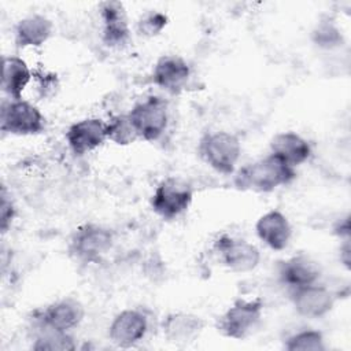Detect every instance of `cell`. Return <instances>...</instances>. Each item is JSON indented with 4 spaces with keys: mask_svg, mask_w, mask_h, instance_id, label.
<instances>
[{
    "mask_svg": "<svg viewBox=\"0 0 351 351\" xmlns=\"http://www.w3.org/2000/svg\"><path fill=\"white\" fill-rule=\"evenodd\" d=\"M241 151L239 136L228 130L207 132L197 144L199 158L214 171L223 176L234 174Z\"/></svg>",
    "mask_w": 351,
    "mask_h": 351,
    "instance_id": "cell-2",
    "label": "cell"
},
{
    "mask_svg": "<svg viewBox=\"0 0 351 351\" xmlns=\"http://www.w3.org/2000/svg\"><path fill=\"white\" fill-rule=\"evenodd\" d=\"M53 34V22L43 14H30L19 19L14 27L15 47L19 49L38 48Z\"/></svg>",
    "mask_w": 351,
    "mask_h": 351,
    "instance_id": "cell-19",
    "label": "cell"
},
{
    "mask_svg": "<svg viewBox=\"0 0 351 351\" xmlns=\"http://www.w3.org/2000/svg\"><path fill=\"white\" fill-rule=\"evenodd\" d=\"M64 137L74 156H85L107 141V125L97 117L82 118L67 128Z\"/></svg>",
    "mask_w": 351,
    "mask_h": 351,
    "instance_id": "cell-11",
    "label": "cell"
},
{
    "mask_svg": "<svg viewBox=\"0 0 351 351\" xmlns=\"http://www.w3.org/2000/svg\"><path fill=\"white\" fill-rule=\"evenodd\" d=\"M114 247V233L110 228L86 222L80 225L70 237V255L82 263H99Z\"/></svg>",
    "mask_w": 351,
    "mask_h": 351,
    "instance_id": "cell-3",
    "label": "cell"
},
{
    "mask_svg": "<svg viewBox=\"0 0 351 351\" xmlns=\"http://www.w3.org/2000/svg\"><path fill=\"white\" fill-rule=\"evenodd\" d=\"M333 234H336L340 240H348L350 239V219L348 215L339 219L333 226Z\"/></svg>",
    "mask_w": 351,
    "mask_h": 351,
    "instance_id": "cell-28",
    "label": "cell"
},
{
    "mask_svg": "<svg viewBox=\"0 0 351 351\" xmlns=\"http://www.w3.org/2000/svg\"><path fill=\"white\" fill-rule=\"evenodd\" d=\"M284 348L287 351H324L326 346L321 330L304 328L289 335L284 340Z\"/></svg>",
    "mask_w": 351,
    "mask_h": 351,
    "instance_id": "cell-23",
    "label": "cell"
},
{
    "mask_svg": "<svg viewBox=\"0 0 351 351\" xmlns=\"http://www.w3.org/2000/svg\"><path fill=\"white\" fill-rule=\"evenodd\" d=\"M169 18L166 14L158 10H148L140 15L137 21V33L143 37H155L163 32L167 26Z\"/></svg>",
    "mask_w": 351,
    "mask_h": 351,
    "instance_id": "cell-25",
    "label": "cell"
},
{
    "mask_svg": "<svg viewBox=\"0 0 351 351\" xmlns=\"http://www.w3.org/2000/svg\"><path fill=\"white\" fill-rule=\"evenodd\" d=\"M0 130L12 136H36L45 130V117L25 99H8L1 104Z\"/></svg>",
    "mask_w": 351,
    "mask_h": 351,
    "instance_id": "cell-6",
    "label": "cell"
},
{
    "mask_svg": "<svg viewBox=\"0 0 351 351\" xmlns=\"http://www.w3.org/2000/svg\"><path fill=\"white\" fill-rule=\"evenodd\" d=\"M192 200L193 189L186 181L177 177H167L156 185L149 204L158 217L165 221H173L191 207Z\"/></svg>",
    "mask_w": 351,
    "mask_h": 351,
    "instance_id": "cell-7",
    "label": "cell"
},
{
    "mask_svg": "<svg viewBox=\"0 0 351 351\" xmlns=\"http://www.w3.org/2000/svg\"><path fill=\"white\" fill-rule=\"evenodd\" d=\"M341 245H340V261L341 263L350 269V239L348 240H341Z\"/></svg>",
    "mask_w": 351,
    "mask_h": 351,
    "instance_id": "cell-29",
    "label": "cell"
},
{
    "mask_svg": "<svg viewBox=\"0 0 351 351\" xmlns=\"http://www.w3.org/2000/svg\"><path fill=\"white\" fill-rule=\"evenodd\" d=\"M75 348L77 343L71 332H58L41 328H38V333L32 344V350L34 351H73Z\"/></svg>",
    "mask_w": 351,
    "mask_h": 351,
    "instance_id": "cell-22",
    "label": "cell"
},
{
    "mask_svg": "<svg viewBox=\"0 0 351 351\" xmlns=\"http://www.w3.org/2000/svg\"><path fill=\"white\" fill-rule=\"evenodd\" d=\"M101 19V40L110 48H122L130 38V29L123 3L108 0L99 7Z\"/></svg>",
    "mask_w": 351,
    "mask_h": 351,
    "instance_id": "cell-14",
    "label": "cell"
},
{
    "mask_svg": "<svg viewBox=\"0 0 351 351\" xmlns=\"http://www.w3.org/2000/svg\"><path fill=\"white\" fill-rule=\"evenodd\" d=\"M278 280L289 289L300 288L319 281L321 269L318 263L304 254L293 255L281 261L277 267Z\"/></svg>",
    "mask_w": 351,
    "mask_h": 351,
    "instance_id": "cell-17",
    "label": "cell"
},
{
    "mask_svg": "<svg viewBox=\"0 0 351 351\" xmlns=\"http://www.w3.org/2000/svg\"><path fill=\"white\" fill-rule=\"evenodd\" d=\"M214 250L221 263L234 273L252 271L261 262V251L255 244L229 234H221L214 241Z\"/></svg>",
    "mask_w": 351,
    "mask_h": 351,
    "instance_id": "cell-9",
    "label": "cell"
},
{
    "mask_svg": "<svg viewBox=\"0 0 351 351\" xmlns=\"http://www.w3.org/2000/svg\"><path fill=\"white\" fill-rule=\"evenodd\" d=\"M85 317L84 304L71 296L58 299L33 314V324L41 329L71 332Z\"/></svg>",
    "mask_w": 351,
    "mask_h": 351,
    "instance_id": "cell-8",
    "label": "cell"
},
{
    "mask_svg": "<svg viewBox=\"0 0 351 351\" xmlns=\"http://www.w3.org/2000/svg\"><path fill=\"white\" fill-rule=\"evenodd\" d=\"M206 322L200 315L186 311L169 313L160 324L165 340L177 347H185L199 339Z\"/></svg>",
    "mask_w": 351,
    "mask_h": 351,
    "instance_id": "cell-13",
    "label": "cell"
},
{
    "mask_svg": "<svg viewBox=\"0 0 351 351\" xmlns=\"http://www.w3.org/2000/svg\"><path fill=\"white\" fill-rule=\"evenodd\" d=\"M296 177L298 173L295 167H291L273 154H269L234 171L233 182L239 191L270 193L292 184Z\"/></svg>",
    "mask_w": 351,
    "mask_h": 351,
    "instance_id": "cell-1",
    "label": "cell"
},
{
    "mask_svg": "<svg viewBox=\"0 0 351 351\" xmlns=\"http://www.w3.org/2000/svg\"><path fill=\"white\" fill-rule=\"evenodd\" d=\"M269 145L270 154L295 169L307 162L313 155V147L310 141L293 130L274 134Z\"/></svg>",
    "mask_w": 351,
    "mask_h": 351,
    "instance_id": "cell-18",
    "label": "cell"
},
{
    "mask_svg": "<svg viewBox=\"0 0 351 351\" xmlns=\"http://www.w3.org/2000/svg\"><path fill=\"white\" fill-rule=\"evenodd\" d=\"M32 78L33 73L22 58L16 55L3 56L1 89L8 99H22V93L30 84Z\"/></svg>",
    "mask_w": 351,
    "mask_h": 351,
    "instance_id": "cell-20",
    "label": "cell"
},
{
    "mask_svg": "<svg viewBox=\"0 0 351 351\" xmlns=\"http://www.w3.org/2000/svg\"><path fill=\"white\" fill-rule=\"evenodd\" d=\"M152 82L170 95H178L191 77V66L178 55L160 56L152 69Z\"/></svg>",
    "mask_w": 351,
    "mask_h": 351,
    "instance_id": "cell-15",
    "label": "cell"
},
{
    "mask_svg": "<svg viewBox=\"0 0 351 351\" xmlns=\"http://www.w3.org/2000/svg\"><path fill=\"white\" fill-rule=\"evenodd\" d=\"M107 140L117 145H129L138 140V136L132 126L128 112L111 117L107 122Z\"/></svg>",
    "mask_w": 351,
    "mask_h": 351,
    "instance_id": "cell-24",
    "label": "cell"
},
{
    "mask_svg": "<svg viewBox=\"0 0 351 351\" xmlns=\"http://www.w3.org/2000/svg\"><path fill=\"white\" fill-rule=\"evenodd\" d=\"M148 317L140 308L119 311L108 326V339L119 348H130L140 343L148 332Z\"/></svg>",
    "mask_w": 351,
    "mask_h": 351,
    "instance_id": "cell-12",
    "label": "cell"
},
{
    "mask_svg": "<svg viewBox=\"0 0 351 351\" xmlns=\"http://www.w3.org/2000/svg\"><path fill=\"white\" fill-rule=\"evenodd\" d=\"M289 300L300 317L317 319L332 311L336 302V295L328 287L314 282L289 289Z\"/></svg>",
    "mask_w": 351,
    "mask_h": 351,
    "instance_id": "cell-10",
    "label": "cell"
},
{
    "mask_svg": "<svg viewBox=\"0 0 351 351\" xmlns=\"http://www.w3.org/2000/svg\"><path fill=\"white\" fill-rule=\"evenodd\" d=\"M33 75L38 77V89L43 92V96H48L52 95L55 92V88H58V78L56 74L53 73H48V71H43L40 74H34Z\"/></svg>",
    "mask_w": 351,
    "mask_h": 351,
    "instance_id": "cell-27",
    "label": "cell"
},
{
    "mask_svg": "<svg viewBox=\"0 0 351 351\" xmlns=\"http://www.w3.org/2000/svg\"><path fill=\"white\" fill-rule=\"evenodd\" d=\"M0 197H1V202H0V229H1V233L5 234L10 230L11 225L15 219L16 208H15V204L11 199V195L7 192L5 185L1 186Z\"/></svg>",
    "mask_w": 351,
    "mask_h": 351,
    "instance_id": "cell-26",
    "label": "cell"
},
{
    "mask_svg": "<svg viewBox=\"0 0 351 351\" xmlns=\"http://www.w3.org/2000/svg\"><path fill=\"white\" fill-rule=\"evenodd\" d=\"M263 302L261 298L237 299L218 318L217 330L225 337L243 340L262 322Z\"/></svg>",
    "mask_w": 351,
    "mask_h": 351,
    "instance_id": "cell-4",
    "label": "cell"
},
{
    "mask_svg": "<svg viewBox=\"0 0 351 351\" xmlns=\"http://www.w3.org/2000/svg\"><path fill=\"white\" fill-rule=\"evenodd\" d=\"M128 117L138 140L152 143L159 140L169 126V104L163 97L151 95L137 101Z\"/></svg>",
    "mask_w": 351,
    "mask_h": 351,
    "instance_id": "cell-5",
    "label": "cell"
},
{
    "mask_svg": "<svg viewBox=\"0 0 351 351\" xmlns=\"http://www.w3.org/2000/svg\"><path fill=\"white\" fill-rule=\"evenodd\" d=\"M310 37L313 44L322 49H335L344 44V36L341 29L339 27L337 22L329 15L318 19L311 30Z\"/></svg>",
    "mask_w": 351,
    "mask_h": 351,
    "instance_id": "cell-21",
    "label": "cell"
},
{
    "mask_svg": "<svg viewBox=\"0 0 351 351\" xmlns=\"http://www.w3.org/2000/svg\"><path fill=\"white\" fill-rule=\"evenodd\" d=\"M255 233L270 250L282 251L291 243L292 225L282 211L273 208L256 219Z\"/></svg>",
    "mask_w": 351,
    "mask_h": 351,
    "instance_id": "cell-16",
    "label": "cell"
}]
</instances>
